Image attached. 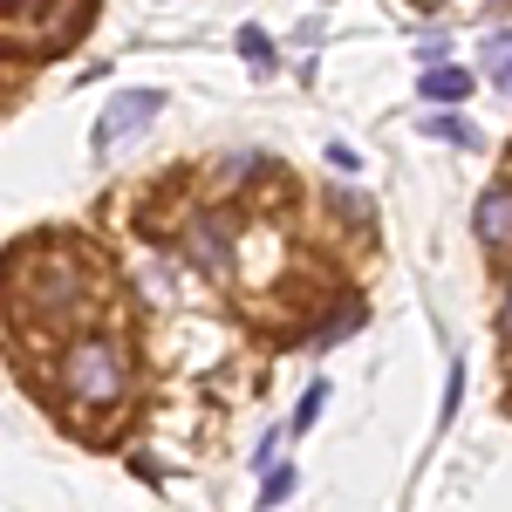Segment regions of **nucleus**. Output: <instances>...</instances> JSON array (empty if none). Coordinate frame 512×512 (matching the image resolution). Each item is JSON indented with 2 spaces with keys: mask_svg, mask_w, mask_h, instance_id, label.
<instances>
[{
  "mask_svg": "<svg viewBox=\"0 0 512 512\" xmlns=\"http://www.w3.org/2000/svg\"><path fill=\"white\" fill-rule=\"evenodd\" d=\"M96 0H0V48L7 55H62Z\"/></svg>",
  "mask_w": 512,
  "mask_h": 512,
  "instance_id": "f257e3e1",
  "label": "nucleus"
},
{
  "mask_svg": "<svg viewBox=\"0 0 512 512\" xmlns=\"http://www.w3.org/2000/svg\"><path fill=\"white\" fill-rule=\"evenodd\" d=\"M123 383H130V362H123L117 342L82 335V342L62 349V390H69V403H117Z\"/></svg>",
  "mask_w": 512,
  "mask_h": 512,
  "instance_id": "f03ea898",
  "label": "nucleus"
},
{
  "mask_svg": "<svg viewBox=\"0 0 512 512\" xmlns=\"http://www.w3.org/2000/svg\"><path fill=\"white\" fill-rule=\"evenodd\" d=\"M158 110H164V89H123L117 103L96 117V137H89V144H96V158L123 151V137H130V130H144V123L158 117Z\"/></svg>",
  "mask_w": 512,
  "mask_h": 512,
  "instance_id": "7ed1b4c3",
  "label": "nucleus"
},
{
  "mask_svg": "<svg viewBox=\"0 0 512 512\" xmlns=\"http://www.w3.org/2000/svg\"><path fill=\"white\" fill-rule=\"evenodd\" d=\"M478 239L485 246H512V185H492V192L478 198Z\"/></svg>",
  "mask_w": 512,
  "mask_h": 512,
  "instance_id": "20e7f679",
  "label": "nucleus"
},
{
  "mask_svg": "<svg viewBox=\"0 0 512 512\" xmlns=\"http://www.w3.org/2000/svg\"><path fill=\"white\" fill-rule=\"evenodd\" d=\"M417 96H424V103H465V96H472V76H465V69H444V62H437L431 76L417 82Z\"/></svg>",
  "mask_w": 512,
  "mask_h": 512,
  "instance_id": "39448f33",
  "label": "nucleus"
},
{
  "mask_svg": "<svg viewBox=\"0 0 512 512\" xmlns=\"http://www.w3.org/2000/svg\"><path fill=\"white\" fill-rule=\"evenodd\" d=\"M192 260H205L212 274L226 267V226H219V219H205V226H192Z\"/></svg>",
  "mask_w": 512,
  "mask_h": 512,
  "instance_id": "423d86ee",
  "label": "nucleus"
},
{
  "mask_svg": "<svg viewBox=\"0 0 512 512\" xmlns=\"http://www.w3.org/2000/svg\"><path fill=\"white\" fill-rule=\"evenodd\" d=\"M485 69H492V82L512 96V35H492V41H485Z\"/></svg>",
  "mask_w": 512,
  "mask_h": 512,
  "instance_id": "0eeeda50",
  "label": "nucleus"
},
{
  "mask_svg": "<svg viewBox=\"0 0 512 512\" xmlns=\"http://www.w3.org/2000/svg\"><path fill=\"white\" fill-rule=\"evenodd\" d=\"M239 55H246L253 69H274V41L260 35V28H239Z\"/></svg>",
  "mask_w": 512,
  "mask_h": 512,
  "instance_id": "6e6552de",
  "label": "nucleus"
},
{
  "mask_svg": "<svg viewBox=\"0 0 512 512\" xmlns=\"http://www.w3.org/2000/svg\"><path fill=\"white\" fill-rule=\"evenodd\" d=\"M431 137H444V144H478V130L458 123V117H431Z\"/></svg>",
  "mask_w": 512,
  "mask_h": 512,
  "instance_id": "1a4fd4ad",
  "label": "nucleus"
},
{
  "mask_svg": "<svg viewBox=\"0 0 512 512\" xmlns=\"http://www.w3.org/2000/svg\"><path fill=\"white\" fill-rule=\"evenodd\" d=\"M321 403H328V390L315 383V390L301 396V410H294V431H308V424H315V410H321Z\"/></svg>",
  "mask_w": 512,
  "mask_h": 512,
  "instance_id": "9d476101",
  "label": "nucleus"
},
{
  "mask_svg": "<svg viewBox=\"0 0 512 512\" xmlns=\"http://www.w3.org/2000/svg\"><path fill=\"white\" fill-rule=\"evenodd\" d=\"M294 492V465H274V478H267V506H280Z\"/></svg>",
  "mask_w": 512,
  "mask_h": 512,
  "instance_id": "9b49d317",
  "label": "nucleus"
},
{
  "mask_svg": "<svg viewBox=\"0 0 512 512\" xmlns=\"http://www.w3.org/2000/svg\"><path fill=\"white\" fill-rule=\"evenodd\" d=\"M506 328H512V308H506Z\"/></svg>",
  "mask_w": 512,
  "mask_h": 512,
  "instance_id": "f8f14e48",
  "label": "nucleus"
}]
</instances>
